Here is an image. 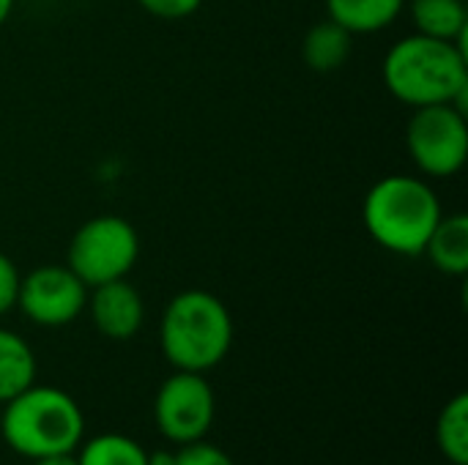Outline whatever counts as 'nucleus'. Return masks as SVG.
I'll list each match as a JSON object with an SVG mask.
<instances>
[{
	"label": "nucleus",
	"instance_id": "1",
	"mask_svg": "<svg viewBox=\"0 0 468 465\" xmlns=\"http://www.w3.org/2000/svg\"><path fill=\"white\" fill-rule=\"evenodd\" d=\"M381 71L387 90L414 110L431 104H458L466 110V38L441 41L411 33L389 47Z\"/></svg>",
	"mask_w": 468,
	"mask_h": 465
},
{
	"label": "nucleus",
	"instance_id": "16",
	"mask_svg": "<svg viewBox=\"0 0 468 465\" xmlns=\"http://www.w3.org/2000/svg\"><path fill=\"white\" fill-rule=\"evenodd\" d=\"M77 465H145V449L118 433H101L77 447Z\"/></svg>",
	"mask_w": 468,
	"mask_h": 465
},
{
	"label": "nucleus",
	"instance_id": "5",
	"mask_svg": "<svg viewBox=\"0 0 468 465\" xmlns=\"http://www.w3.org/2000/svg\"><path fill=\"white\" fill-rule=\"evenodd\" d=\"M140 258V236L132 222L101 214L77 227L66 249V266L90 288L126 280Z\"/></svg>",
	"mask_w": 468,
	"mask_h": 465
},
{
	"label": "nucleus",
	"instance_id": "7",
	"mask_svg": "<svg viewBox=\"0 0 468 465\" xmlns=\"http://www.w3.org/2000/svg\"><path fill=\"white\" fill-rule=\"evenodd\" d=\"M217 417V397L203 373L176 370L156 392L154 400V422L159 433L184 447L192 441H203Z\"/></svg>",
	"mask_w": 468,
	"mask_h": 465
},
{
	"label": "nucleus",
	"instance_id": "14",
	"mask_svg": "<svg viewBox=\"0 0 468 465\" xmlns=\"http://www.w3.org/2000/svg\"><path fill=\"white\" fill-rule=\"evenodd\" d=\"M36 384V354L16 332L0 329V403Z\"/></svg>",
	"mask_w": 468,
	"mask_h": 465
},
{
	"label": "nucleus",
	"instance_id": "21",
	"mask_svg": "<svg viewBox=\"0 0 468 465\" xmlns=\"http://www.w3.org/2000/svg\"><path fill=\"white\" fill-rule=\"evenodd\" d=\"M145 465H176V452H165V449L148 452L145 455Z\"/></svg>",
	"mask_w": 468,
	"mask_h": 465
},
{
	"label": "nucleus",
	"instance_id": "9",
	"mask_svg": "<svg viewBox=\"0 0 468 465\" xmlns=\"http://www.w3.org/2000/svg\"><path fill=\"white\" fill-rule=\"evenodd\" d=\"M85 310L90 312L96 332L115 343L132 340L145 318L143 296L129 280H112L90 288Z\"/></svg>",
	"mask_w": 468,
	"mask_h": 465
},
{
	"label": "nucleus",
	"instance_id": "2",
	"mask_svg": "<svg viewBox=\"0 0 468 465\" xmlns=\"http://www.w3.org/2000/svg\"><path fill=\"white\" fill-rule=\"evenodd\" d=\"M441 203L431 184L414 175H387L376 181L362 203V222L370 238L403 258H417L441 219Z\"/></svg>",
	"mask_w": 468,
	"mask_h": 465
},
{
	"label": "nucleus",
	"instance_id": "15",
	"mask_svg": "<svg viewBox=\"0 0 468 465\" xmlns=\"http://www.w3.org/2000/svg\"><path fill=\"white\" fill-rule=\"evenodd\" d=\"M439 452L452 465H468V397L455 395L436 419Z\"/></svg>",
	"mask_w": 468,
	"mask_h": 465
},
{
	"label": "nucleus",
	"instance_id": "4",
	"mask_svg": "<svg viewBox=\"0 0 468 465\" xmlns=\"http://www.w3.org/2000/svg\"><path fill=\"white\" fill-rule=\"evenodd\" d=\"M159 345L165 359L184 373L214 370L233 345V318L222 299L208 291H184L170 299L162 326Z\"/></svg>",
	"mask_w": 468,
	"mask_h": 465
},
{
	"label": "nucleus",
	"instance_id": "10",
	"mask_svg": "<svg viewBox=\"0 0 468 465\" xmlns=\"http://www.w3.org/2000/svg\"><path fill=\"white\" fill-rule=\"evenodd\" d=\"M431 263L447 277H466L468 274V217L466 214H441L436 222L425 252Z\"/></svg>",
	"mask_w": 468,
	"mask_h": 465
},
{
	"label": "nucleus",
	"instance_id": "3",
	"mask_svg": "<svg viewBox=\"0 0 468 465\" xmlns=\"http://www.w3.org/2000/svg\"><path fill=\"white\" fill-rule=\"evenodd\" d=\"M0 436L27 460L77 452L85 436V417L77 400L58 386H27L3 403Z\"/></svg>",
	"mask_w": 468,
	"mask_h": 465
},
{
	"label": "nucleus",
	"instance_id": "13",
	"mask_svg": "<svg viewBox=\"0 0 468 465\" xmlns=\"http://www.w3.org/2000/svg\"><path fill=\"white\" fill-rule=\"evenodd\" d=\"M411 22L417 33L441 38V41H463L468 30V11L463 0H411Z\"/></svg>",
	"mask_w": 468,
	"mask_h": 465
},
{
	"label": "nucleus",
	"instance_id": "18",
	"mask_svg": "<svg viewBox=\"0 0 468 465\" xmlns=\"http://www.w3.org/2000/svg\"><path fill=\"white\" fill-rule=\"evenodd\" d=\"M137 5L159 19H186L203 5V0H137Z\"/></svg>",
	"mask_w": 468,
	"mask_h": 465
},
{
	"label": "nucleus",
	"instance_id": "17",
	"mask_svg": "<svg viewBox=\"0 0 468 465\" xmlns=\"http://www.w3.org/2000/svg\"><path fill=\"white\" fill-rule=\"evenodd\" d=\"M176 465H236L230 460L228 452H222L219 447L208 444L206 439L203 441H192V444H184L178 452H176Z\"/></svg>",
	"mask_w": 468,
	"mask_h": 465
},
{
	"label": "nucleus",
	"instance_id": "8",
	"mask_svg": "<svg viewBox=\"0 0 468 465\" xmlns=\"http://www.w3.org/2000/svg\"><path fill=\"white\" fill-rule=\"evenodd\" d=\"M88 285L63 266H38L19 280L16 307L27 321L44 329L69 326L85 312Z\"/></svg>",
	"mask_w": 468,
	"mask_h": 465
},
{
	"label": "nucleus",
	"instance_id": "22",
	"mask_svg": "<svg viewBox=\"0 0 468 465\" xmlns=\"http://www.w3.org/2000/svg\"><path fill=\"white\" fill-rule=\"evenodd\" d=\"M11 11H14V0H0V27L8 22Z\"/></svg>",
	"mask_w": 468,
	"mask_h": 465
},
{
	"label": "nucleus",
	"instance_id": "19",
	"mask_svg": "<svg viewBox=\"0 0 468 465\" xmlns=\"http://www.w3.org/2000/svg\"><path fill=\"white\" fill-rule=\"evenodd\" d=\"M19 280H22V274L16 271L14 260L0 252V315L11 312L16 307Z\"/></svg>",
	"mask_w": 468,
	"mask_h": 465
},
{
	"label": "nucleus",
	"instance_id": "20",
	"mask_svg": "<svg viewBox=\"0 0 468 465\" xmlns=\"http://www.w3.org/2000/svg\"><path fill=\"white\" fill-rule=\"evenodd\" d=\"M33 465H77V455L66 452V455H49V458H38Z\"/></svg>",
	"mask_w": 468,
	"mask_h": 465
},
{
	"label": "nucleus",
	"instance_id": "11",
	"mask_svg": "<svg viewBox=\"0 0 468 465\" xmlns=\"http://www.w3.org/2000/svg\"><path fill=\"white\" fill-rule=\"evenodd\" d=\"M406 0H326V16L351 36H367L389 27L403 14Z\"/></svg>",
	"mask_w": 468,
	"mask_h": 465
},
{
	"label": "nucleus",
	"instance_id": "12",
	"mask_svg": "<svg viewBox=\"0 0 468 465\" xmlns=\"http://www.w3.org/2000/svg\"><path fill=\"white\" fill-rule=\"evenodd\" d=\"M351 44H354V36L343 25H337L326 16L324 22H315L304 33L302 58H304L307 69H313L318 74H332L346 66V60L351 55Z\"/></svg>",
	"mask_w": 468,
	"mask_h": 465
},
{
	"label": "nucleus",
	"instance_id": "6",
	"mask_svg": "<svg viewBox=\"0 0 468 465\" xmlns=\"http://www.w3.org/2000/svg\"><path fill=\"white\" fill-rule=\"evenodd\" d=\"M406 148L422 175L452 178L468 159L466 110L458 104L417 107L406 126Z\"/></svg>",
	"mask_w": 468,
	"mask_h": 465
}]
</instances>
